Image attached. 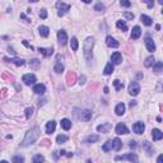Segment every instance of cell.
Returning <instances> with one entry per match:
<instances>
[{
	"instance_id": "6da1fadb",
	"label": "cell",
	"mask_w": 163,
	"mask_h": 163,
	"mask_svg": "<svg viewBox=\"0 0 163 163\" xmlns=\"http://www.w3.org/2000/svg\"><path fill=\"white\" fill-rule=\"evenodd\" d=\"M40 134H41V131H40V127L38 126L31 127V129L26 133V136H24V139H23L22 145L23 147H28V145L34 144L37 139L40 138Z\"/></svg>"
},
{
	"instance_id": "7a4b0ae2",
	"label": "cell",
	"mask_w": 163,
	"mask_h": 163,
	"mask_svg": "<svg viewBox=\"0 0 163 163\" xmlns=\"http://www.w3.org/2000/svg\"><path fill=\"white\" fill-rule=\"evenodd\" d=\"M94 45V38L93 37H88L84 41V45H83V50H84V56L87 57V60H91L92 57V50H93Z\"/></svg>"
},
{
	"instance_id": "3957f363",
	"label": "cell",
	"mask_w": 163,
	"mask_h": 163,
	"mask_svg": "<svg viewBox=\"0 0 163 163\" xmlns=\"http://www.w3.org/2000/svg\"><path fill=\"white\" fill-rule=\"evenodd\" d=\"M56 8H57V16L59 17H63L65 13L70 10V5L69 4H64L61 1H57L56 3Z\"/></svg>"
},
{
	"instance_id": "277c9868",
	"label": "cell",
	"mask_w": 163,
	"mask_h": 163,
	"mask_svg": "<svg viewBox=\"0 0 163 163\" xmlns=\"http://www.w3.org/2000/svg\"><path fill=\"white\" fill-rule=\"evenodd\" d=\"M115 161H130V162H136V161H138V157H136L134 153H129V154H125V156H117L116 158H115Z\"/></svg>"
},
{
	"instance_id": "5b68a950",
	"label": "cell",
	"mask_w": 163,
	"mask_h": 163,
	"mask_svg": "<svg viewBox=\"0 0 163 163\" xmlns=\"http://www.w3.org/2000/svg\"><path fill=\"white\" fill-rule=\"evenodd\" d=\"M139 92H140V85L138 82H131L129 84V93L131 96H138Z\"/></svg>"
},
{
	"instance_id": "8992f818",
	"label": "cell",
	"mask_w": 163,
	"mask_h": 163,
	"mask_svg": "<svg viewBox=\"0 0 163 163\" xmlns=\"http://www.w3.org/2000/svg\"><path fill=\"white\" fill-rule=\"evenodd\" d=\"M22 80L24 82V84L32 85V84H34V82H36V75H34V74H26V75H23Z\"/></svg>"
},
{
	"instance_id": "52a82bcc",
	"label": "cell",
	"mask_w": 163,
	"mask_h": 163,
	"mask_svg": "<svg viewBox=\"0 0 163 163\" xmlns=\"http://www.w3.org/2000/svg\"><path fill=\"white\" fill-rule=\"evenodd\" d=\"M57 40H59V43H60L61 46H64V45H66V42H68V34H66V32L65 31H59L57 32Z\"/></svg>"
},
{
	"instance_id": "ba28073f",
	"label": "cell",
	"mask_w": 163,
	"mask_h": 163,
	"mask_svg": "<svg viewBox=\"0 0 163 163\" xmlns=\"http://www.w3.org/2000/svg\"><path fill=\"white\" fill-rule=\"evenodd\" d=\"M116 134H118V135H126V134H129V129L126 127V125L125 124H117V126H116Z\"/></svg>"
},
{
	"instance_id": "9c48e42d",
	"label": "cell",
	"mask_w": 163,
	"mask_h": 163,
	"mask_svg": "<svg viewBox=\"0 0 163 163\" xmlns=\"http://www.w3.org/2000/svg\"><path fill=\"white\" fill-rule=\"evenodd\" d=\"M144 129H145V125L144 122H135L134 125H133V131L135 133V134H143L144 133Z\"/></svg>"
},
{
	"instance_id": "30bf717a",
	"label": "cell",
	"mask_w": 163,
	"mask_h": 163,
	"mask_svg": "<svg viewBox=\"0 0 163 163\" xmlns=\"http://www.w3.org/2000/svg\"><path fill=\"white\" fill-rule=\"evenodd\" d=\"M4 61H8V63H13L18 66H22L24 65V60L23 59H17V57H4Z\"/></svg>"
},
{
	"instance_id": "8fae6325",
	"label": "cell",
	"mask_w": 163,
	"mask_h": 163,
	"mask_svg": "<svg viewBox=\"0 0 163 163\" xmlns=\"http://www.w3.org/2000/svg\"><path fill=\"white\" fill-rule=\"evenodd\" d=\"M111 60H112V64H115V65L121 64V61H122V55H121L120 52H114L111 56Z\"/></svg>"
},
{
	"instance_id": "7c38bea8",
	"label": "cell",
	"mask_w": 163,
	"mask_h": 163,
	"mask_svg": "<svg viewBox=\"0 0 163 163\" xmlns=\"http://www.w3.org/2000/svg\"><path fill=\"white\" fill-rule=\"evenodd\" d=\"M145 46H147L148 51H150V52H153L154 50H156V43H154V41L150 37L145 38Z\"/></svg>"
},
{
	"instance_id": "4fadbf2b",
	"label": "cell",
	"mask_w": 163,
	"mask_h": 163,
	"mask_svg": "<svg viewBox=\"0 0 163 163\" xmlns=\"http://www.w3.org/2000/svg\"><path fill=\"white\" fill-rule=\"evenodd\" d=\"M152 138H153L154 141L161 140V139L163 138V133H162L159 129H153V130H152Z\"/></svg>"
},
{
	"instance_id": "5bb4252c",
	"label": "cell",
	"mask_w": 163,
	"mask_h": 163,
	"mask_svg": "<svg viewBox=\"0 0 163 163\" xmlns=\"http://www.w3.org/2000/svg\"><path fill=\"white\" fill-rule=\"evenodd\" d=\"M140 34H141V29L139 26H135L134 28H133V31H131V40H138L139 37H140Z\"/></svg>"
},
{
	"instance_id": "9a60e30c",
	"label": "cell",
	"mask_w": 163,
	"mask_h": 163,
	"mask_svg": "<svg viewBox=\"0 0 163 163\" xmlns=\"http://www.w3.org/2000/svg\"><path fill=\"white\" fill-rule=\"evenodd\" d=\"M80 118L83 121H89L92 118V111H89V110H83L80 112Z\"/></svg>"
},
{
	"instance_id": "2e32d148",
	"label": "cell",
	"mask_w": 163,
	"mask_h": 163,
	"mask_svg": "<svg viewBox=\"0 0 163 163\" xmlns=\"http://www.w3.org/2000/svg\"><path fill=\"white\" fill-rule=\"evenodd\" d=\"M33 92H34L36 94H43V93L46 92L45 84H41V83H40V84H36V85L33 87Z\"/></svg>"
},
{
	"instance_id": "e0dca14e",
	"label": "cell",
	"mask_w": 163,
	"mask_h": 163,
	"mask_svg": "<svg viewBox=\"0 0 163 163\" xmlns=\"http://www.w3.org/2000/svg\"><path fill=\"white\" fill-rule=\"evenodd\" d=\"M106 43H107V46L114 47V49L118 47V42H117L116 40H115L114 37H111V36H107V37H106Z\"/></svg>"
},
{
	"instance_id": "ac0fdd59",
	"label": "cell",
	"mask_w": 163,
	"mask_h": 163,
	"mask_svg": "<svg viewBox=\"0 0 163 163\" xmlns=\"http://www.w3.org/2000/svg\"><path fill=\"white\" fill-rule=\"evenodd\" d=\"M38 51H40V54H42L43 56H46V57H49V56H51L52 54H54V49H52V47H49V49L40 47V49H38Z\"/></svg>"
},
{
	"instance_id": "d6986e66",
	"label": "cell",
	"mask_w": 163,
	"mask_h": 163,
	"mask_svg": "<svg viewBox=\"0 0 163 163\" xmlns=\"http://www.w3.org/2000/svg\"><path fill=\"white\" fill-rule=\"evenodd\" d=\"M64 70V65L60 63V55L57 56V59H56V64H55V66H54V72L55 73H61Z\"/></svg>"
},
{
	"instance_id": "ffe728a7",
	"label": "cell",
	"mask_w": 163,
	"mask_h": 163,
	"mask_svg": "<svg viewBox=\"0 0 163 163\" xmlns=\"http://www.w3.org/2000/svg\"><path fill=\"white\" fill-rule=\"evenodd\" d=\"M55 127H56L55 121H49L46 125V134H52L55 131Z\"/></svg>"
},
{
	"instance_id": "44dd1931",
	"label": "cell",
	"mask_w": 163,
	"mask_h": 163,
	"mask_svg": "<svg viewBox=\"0 0 163 163\" xmlns=\"http://www.w3.org/2000/svg\"><path fill=\"white\" fill-rule=\"evenodd\" d=\"M38 32H40L41 37H47L50 34V29H49V27H46V26H40V27H38Z\"/></svg>"
},
{
	"instance_id": "7402d4cb",
	"label": "cell",
	"mask_w": 163,
	"mask_h": 163,
	"mask_svg": "<svg viewBox=\"0 0 163 163\" xmlns=\"http://www.w3.org/2000/svg\"><path fill=\"white\" fill-rule=\"evenodd\" d=\"M125 105L124 103H118V105L116 106V108H115V112H116L117 116H122L124 114H125Z\"/></svg>"
},
{
	"instance_id": "603a6c76",
	"label": "cell",
	"mask_w": 163,
	"mask_h": 163,
	"mask_svg": "<svg viewBox=\"0 0 163 163\" xmlns=\"http://www.w3.org/2000/svg\"><path fill=\"white\" fill-rule=\"evenodd\" d=\"M140 20H141V22L144 23L145 26H148V27H149V26H152V24H153V19L150 18V17L145 16V14H141V16H140Z\"/></svg>"
},
{
	"instance_id": "cb8c5ba5",
	"label": "cell",
	"mask_w": 163,
	"mask_h": 163,
	"mask_svg": "<svg viewBox=\"0 0 163 163\" xmlns=\"http://www.w3.org/2000/svg\"><path fill=\"white\" fill-rule=\"evenodd\" d=\"M112 145H114L115 150H120L121 148H122V141H121L118 138H115L114 140H112Z\"/></svg>"
},
{
	"instance_id": "d4e9b609",
	"label": "cell",
	"mask_w": 163,
	"mask_h": 163,
	"mask_svg": "<svg viewBox=\"0 0 163 163\" xmlns=\"http://www.w3.org/2000/svg\"><path fill=\"white\" fill-rule=\"evenodd\" d=\"M114 149V145H112V140H107L105 144H103V147H102V150L103 152H110V150H112Z\"/></svg>"
},
{
	"instance_id": "484cf974",
	"label": "cell",
	"mask_w": 163,
	"mask_h": 163,
	"mask_svg": "<svg viewBox=\"0 0 163 163\" xmlns=\"http://www.w3.org/2000/svg\"><path fill=\"white\" fill-rule=\"evenodd\" d=\"M60 125L64 130H69L70 127H72V122H70V120H68V118H63L61 122H60Z\"/></svg>"
},
{
	"instance_id": "4316f807",
	"label": "cell",
	"mask_w": 163,
	"mask_h": 163,
	"mask_svg": "<svg viewBox=\"0 0 163 163\" xmlns=\"http://www.w3.org/2000/svg\"><path fill=\"white\" fill-rule=\"evenodd\" d=\"M110 127H111V124L110 122H106V124H102V125H99L98 127H97V130L101 133H107L110 130Z\"/></svg>"
},
{
	"instance_id": "83f0119b",
	"label": "cell",
	"mask_w": 163,
	"mask_h": 163,
	"mask_svg": "<svg viewBox=\"0 0 163 163\" xmlns=\"http://www.w3.org/2000/svg\"><path fill=\"white\" fill-rule=\"evenodd\" d=\"M163 69V63L162 61H157L156 64H153V72L154 73H161Z\"/></svg>"
},
{
	"instance_id": "f1b7e54d",
	"label": "cell",
	"mask_w": 163,
	"mask_h": 163,
	"mask_svg": "<svg viewBox=\"0 0 163 163\" xmlns=\"http://www.w3.org/2000/svg\"><path fill=\"white\" fill-rule=\"evenodd\" d=\"M103 73H105V75H110V74L114 73V64H112V63H108V64L105 66V70H103Z\"/></svg>"
},
{
	"instance_id": "f546056e",
	"label": "cell",
	"mask_w": 163,
	"mask_h": 163,
	"mask_svg": "<svg viewBox=\"0 0 163 163\" xmlns=\"http://www.w3.org/2000/svg\"><path fill=\"white\" fill-rule=\"evenodd\" d=\"M116 27L118 28V29H121L122 32H125V31H127V24L124 20H117L116 22Z\"/></svg>"
},
{
	"instance_id": "4dcf8cb0",
	"label": "cell",
	"mask_w": 163,
	"mask_h": 163,
	"mask_svg": "<svg viewBox=\"0 0 163 163\" xmlns=\"http://www.w3.org/2000/svg\"><path fill=\"white\" fill-rule=\"evenodd\" d=\"M68 140H69V136L66 135H57V138H56V143L57 144H64Z\"/></svg>"
},
{
	"instance_id": "1f68e13d",
	"label": "cell",
	"mask_w": 163,
	"mask_h": 163,
	"mask_svg": "<svg viewBox=\"0 0 163 163\" xmlns=\"http://www.w3.org/2000/svg\"><path fill=\"white\" fill-rule=\"evenodd\" d=\"M70 47H72L73 51H76L79 47V43H78V40H76V37H73L72 41H70Z\"/></svg>"
},
{
	"instance_id": "d6a6232c",
	"label": "cell",
	"mask_w": 163,
	"mask_h": 163,
	"mask_svg": "<svg viewBox=\"0 0 163 163\" xmlns=\"http://www.w3.org/2000/svg\"><path fill=\"white\" fill-rule=\"evenodd\" d=\"M99 140L98 135H89L87 139H85V143H96V141Z\"/></svg>"
},
{
	"instance_id": "836d02e7",
	"label": "cell",
	"mask_w": 163,
	"mask_h": 163,
	"mask_svg": "<svg viewBox=\"0 0 163 163\" xmlns=\"http://www.w3.org/2000/svg\"><path fill=\"white\" fill-rule=\"evenodd\" d=\"M154 56H149V57H147L145 59V63H144V65H145V68H150L152 65L154 64Z\"/></svg>"
},
{
	"instance_id": "e575fe53",
	"label": "cell",
	"mask_w": 163,
	"mask_h": 163,
	"mask_svg": "<svg viewBox=\"0 0 163 163\" xmlns=\"http://www.w3.org/2000/svg\"><path fill=\"white\" fill-rule=\"evenodd\" d=\"M114 85H115V89L116 91H121L124 88V83L120 82L118 79H116V80H114Z\"/></svg>"
},
{
	"instance_id": "d590c367",
	"label": "cell",
	"mask_w": 163,
	"mask_h": 163,
	"mask_svg": "<svg viewBox=\"0 0 163 163\" xmlns=\"http://www.w3.org/2000/svg\"><path fill=\"white\" fill-rule=\"evenodd\" d=\"M40 60H37V59H33V60H31V63H29V66L33 68V69H37L38 66H40Z\"/></svg>"
},
{
	"instance_id": "8d00e7d4",
	"label": "cell",
	"mask_w": 163,
	"mask_h": 163,
	"mask_svg": "<svg viewBox=\"0 0 163 163\" xmlns=\"http://www.w3.org/2000/svg\"><path fill=\"white\" fill-rule=\"evenodd\" d=\"M32 161H33L34 163H37V162H43V161H45V157L41 156V154H36V156L32 158Z\"/></svg>"
},
{
	"instance_id": "74e56055",
	"label": "cell",
	"mask_w": 163,
	"mask_h": 163,
	"mask_svg": "<svg viewBox=\"0 0 163 163\" xmlns=\"http://www.w3.org/2000/svg\"><path fill=\"white\" fill-rule=\"evenodd\" d=\"M143 147L145 148V150L148 152V154H152V153H153V148H150V145H149V143H148V141H144V143H143Z\"/></svg>"
},
{
	"instance_id": "f35d334b",
	"label": "cell",
	"mask_w": 163,
	"mask_h": 163,
	"mask_svg": "<svg viewBox=\"0 0 163 163\" xmlns=\"http://www.w3.org/2000/svg\"><path fill=\"white\" fill-rule=\"evenodd\" d=\"M32 115H33V108H32V107L26 108V117H27L28 120L32 117Z\"/></svg>"
},
{
	"instance_id": "ab89813d",
	"label": "cell",
	"mask_w": 163,
	"mask_h": 163,
	"mask_svg": "<svg viewBox=\"0 0 163 163\" xmlns=\"http://www.w3.org/2000/svg\"><path fill=\"white\" fill-rule=\"evenodd\" d=\"M94 10H97V11H103V10H105V5H103L102 3H98V4L94 5Z\"/></svg>"
},
{
	"instance_id": "60d3db41",
	"label": "cell",
	"mask_w": 163,
	"mask_h": 163,
	"mask_svg": "<svg viewBox=\"0 0 163 163\" xmlns=\"http://www.w3.org/2000/svg\"><path fill=\"white\" fill-rule=\"evenodd\" d=\"M120 4L122 5V7H125V8H130V7H131V3H130V0H120Z\"/></svg>"
},
{
	"instance_id": "b9f144b4",
	"label": "cell",
	"mask_w": 163,
	"mask_h": 163,
	"mask_svg": "<svg viewBox=\"0 0 163 163\" xmlns=\"http://www.w3.org/2000/svg\"><path fill=\"white\" fill-rule=\"evenodd\" d=\"M143 3L147 4V7L149 8V9H152V8L154 7V0H143Z\"/></svg>"
},
{
	"instance_id": "7bdbcfd3",
	"label": "cell",
	"mask_w": 163,
	"mask_h": 163,
	"mask_svg": "<svg viewBox=\"0 0 163 163\" xmlns=\"http://www.w3.org/2000/svg\"><path fill=\"white\" fill-rule=\"evenodd\" d=\"M40 18L41 19H46L47 18V10L46 9H41V11H40Z\"/></svg>"
},
{
	"instance_id": "ee69618b",
	"label": "cell",
	"mask_w": 163,
	"mask_h": 163,
	"mask_svg": "<svg viewBox=\"0 0 163 163\" xmlns=\"http://www.w3.org/2000/svg\"><path fill=\"white\" fill-rule=\"evenodd\" d=\"M124 17H125L126 19H129V20H133V19H134V14H133V13H129V11H125V13H124Z\"/></svg>"
},
{
	"instance_id": "f6af8a7d",
	"label": "cell",
	"mask_w": 163,
	"mask_h": 163,
	"mask_svg": "<svg viewBox=\"0 0 163 163\" xmlns=\"http://www.w3.org/2000/svg\"><path fill=\"white\" fill-rule=\"evenodd\" d=\"M11 161H13V162H24V158L20 157V156H16V157H13Z\"/></svg>"
},
{
	"instance_id": "bcb514c9",
	"label": "cell",
	"mask_w": 163,
	"mask_h": 163,
	"mask_svg": "<svg viewBox=\"0 0 163 163\" xmlns=\"http://www.w3.org/2000/svg\"><path fill=\"white\" fill-rule=\"evenodd\" d=\"M19 17H20V19H23V20H24V22H27V23L31 22V19H29L28 17L24 14V13H20V16H19Z\"/></svg>"
},
{
	"instance_id": "7dc6e473",
	"label": "cell",
	"mask_w": 163,
	"mask_h": 163,
	"mask_svg": "<svg viewBox=\"0 0 163 163\" xmlns=\"http://www.w3.org/2000/svg\"><path fill=\"white\" fill-rule=\"evenodd\" d=\"M129 147L131 148V149H135V148H136V141L131 140V141H130V144H129Z\"/></svg>"
},
{
	"instance_id": "c3c4849f",
	"label": "cell",
	"mask_w": 163,
	"mask_h": 163,
	"mask_svg": "<svg viewBox=\"0 0 163 163\" xmlns=\"http://www.w3.org/2000/svg\"><path fill=\"white\" fill-rule=\"evenodd\" d=\"M23 45H24V46H27V47H28V49H31V50H33V46H32V45H29V43L27 42V41H23Z\"/></svg>"
},
{
	"instance_id": "681fc988",
	"label": "cell",
	"mask_w": 163,
	"mask_h": 163,
	"mask_svg": "<svg viewBox=\"0 0 163 163\" xmlns=\"http://www.w3.org/2000/svg\"><path fill=\"white\" fill-rule=\"evenodd\" d=\"M162 161H163V156H159L158 159H157V162H158V163H162Z\"/></svg>"
},
{
	"instance_id": "f907efd6",
	"label": "cell",
	"mask_w": 163,
	"mask_h": 163,
	"mask_svg": "<svg viewBox=\"0 0 163 163\" xmlns=\"http://www.w3.org/2000/svg\"><path fill=\"white\" fill-rule=\"evenodd\" d=\"M133 106H135V101H131V102H130V107H133Z\"/></svg>"
},
{
	"instance_id": "816d5d0a",
	"label": "cell",
	"mask_w": 163,
	"mask_h": 163,
	"mask_svg": "<svg viewBox=\"0 0 163 163\" xmlns=\"http://www.w3.org/2000/svg\"><path fill=\"white\" fill-rule=\"evenodd\" d=\"M82 1H84V3H87V4H88V3H91L92 0H82Z\"/></svg>"
},
{
	"instance_id": "f5cc1de1",
	"label": "cell",
	"mask_w": 163,
	"mask_h": 163,
	"mask_svg": "<svg viewBox=\"0 0 163 163\" xmlns=\"http://www.w3.org/2000/svg\"><path fill=\"white\" fill-rule=\"evenodd\" d=\"M29 1H31V3H37L38 0H29Z\"/></svg>"
},
{
	"instance_id": "db71d44e",
	"label": "cell",
	"mask_w": 163,
	"mask_h": 163,
	"mask_svg": "<svg viewBox=\"0 0 163 163\" xmlns=\"http://www.w3.org/2000/svg\"><path fill=\"white\" fill-rule=\"evenodd\" d=\"M158 3L159 4H163V0H158Z\"/></svg>"
}]
</instances>
